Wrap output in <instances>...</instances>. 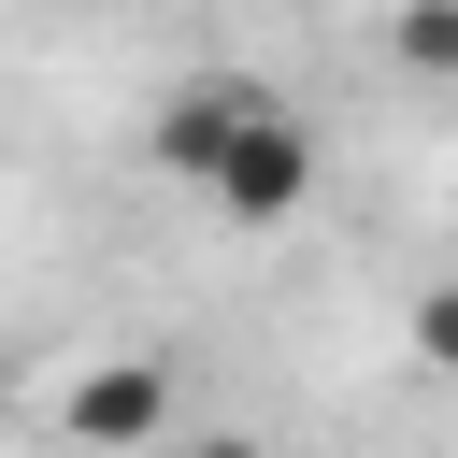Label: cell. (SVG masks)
<instances>
[{"mask_svg":"<svg viewBox=\"0 0 458 458\" xmlns=\"http://www.w3.org/2000/svg\"><path fill=\"white\" fill-rule=\"evenodd\" d=\"M186 458H258V444H186Z\"/></svg>","mask_w":458,"mask_h":458,"instance_id":"5","label":"cell"},{"mask_svg":"<svg viewBox=\"0 0 458 458\" xmlns=\"http://www.w3.org/2000/svg\"><path fill=\"white\" fill-rule=\"evenodd\" d=\"M57 415H72V444H114V458H129V444H157L172 372H157V358H100V372H72V401H57Z\"/></svg>","mask_w":458,"mask_h":458,"instance_id":"2","label":"cell"},{"mask_svg":"<svg viewBox=\"0 0 458 458\" xmlns=\"http://www.w3.org/2000/svg\"><path fill=\"white\" fill-rule=\"evenodd\" d=\"M415 358H429V372H458V286H429V301H415Z\"/></svg>","mask_w":458,"mask_h":458,"instance_id":"4","label":"cell"},{"mask_svg":"<svg viewBox=\"0 0 458 458\" xmlns=\"http://www.w3.org/2000/svg\"><path fill=\"white\" fill-rule=\"evenodd\" d=\"M157 172H186L229 229H286L315 200V129L258 86V72H200L157 100Z\"/></svg>","mask_w":458,"mask_h":458,"instance_id":"1","label":"cell"},{"mask_svg":"<svg viewBox=\"0 0 458 458\" xmlns=\"http://www.w3.org/2000/svg\"><path fill=\"white\" fill-rule=\"evenodd\" d=\"M401 57L415 72H458V0H401Z\"/></svg>","mask_w":458,"mask_h":458,"instance_id":"3","label":"cell"}]
</instances>
